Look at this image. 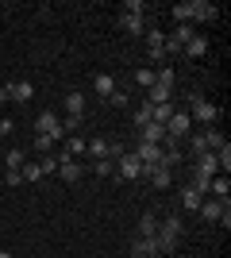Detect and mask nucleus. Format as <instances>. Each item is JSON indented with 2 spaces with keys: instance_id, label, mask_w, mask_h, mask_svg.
Returning a JSON list of instances; mask_svg holds the SVG:
<instances>
[{
  "instance_id": "nucleus-2",
  "label": "nucleus",
  "mask_w": 231,
  "mask_h": 258,
  "mask_svg": "<svg viewBox=\"0 0 231 258\" xmlns=\"http://www.w3.org/2000/svg\"><path fill=\"white\" fill-rule=\"evenodd\" d=\"M181 231H185V224H181L177 216H166L162 224H158V231H154V247H158V254H170V250L177 247Z\"/></svg>"
},
{
  "instance_id": "nucleus-35",
  "label": "nucleus",
  "mask_w": 231,
  "mask_h": 258,
  "mask_svg": "<svg viewBox=\"0 0 231 258\" xmlns=\"http://www.w3.org/2000/svg\"><path fill=\"white\" fill-rule=\"evenodd\" d=\"M50 147H54V139H50V135H35V151H39V154H46Z\"/></svg>"
},
{
  "instance_id": "nucleus-11",
  "label": "nucleus",
  "mask_w": 231,
  "mask_h": 258,
  "mask_svg": "<svg viewBox=\"0 0 231 258\" xmlns=\"http://www.w3.org/2000/svg\"><path fill=\"white\" fill-rule=\"evenodd\" d=\"M193 170L197 173H204V177H216V173H220V162H216V154H197V158H193Z\"/></svg>"
},
{
  "instance_id": "nucleus-22",
  "label": "nucleus",
  "mask_w": 231,
  "mask_h": 258,
  "mask_svg": "<svg viewBox=\"0 0 231 258\" xmlns=\"http://www.w3.org/2000/svg\"><path fill=\"white\" fill-rule=\"evenodd\" d=\"M85 154L93 162H97V158H108V143H104V139H89L85 143Z\"/></svg>"
},
{
  "instance_id": "nucleus-3",
  "label": "nucleus",
  "mask_w": 231,
  "mask_h": 258,
  "mask_svg": "<svg viewBox=\"0 0 231 258\" xmlns=\"http://www.w3.org/2000/svg\"><path fill=\"white\" fill-rule=\"evenodd\" d=\"M189 131H193V119H189V112H174V116L166 119V143H181V139H189Z\"/></svg>"
},
{
  "instance_id": "nucleus-15",
  "label": "nucleus",
  "mask_w": 231,
  "mask_h": 258,
  "mask_svg": "<svg viewBox=\"0 0 231 258\" xmlns=\"http://www.w3.org/2000/svg\"><path fill=\"white\" fill-rule=\"evenodd\" d=\"M208 193L216 197V201H227V197H231V181H227V173L212 177V181H208Z\"/></svg>"
},
{
  "instance_id": "nucleus-9",
  "label": "nucleus",
  "mask_w": 231,
  "mask_h": 258,
  "mask_svg": "<svg viewBox=\"0 0 231 258\" xmlns=\"http://www.w3.org/2000/svg\"><path fill=\"white\" fill-rule=\"evenodd\" d=\"M58 158V177L66 185H73L77 177H81V166H77V158H69V154H54Z\"/></svg>"
},
{
  "instance_id": "nucleus-19",
  "label": "nucleus",
  "mask_w": 231,
  "mask_h": 258,
  "mask_svg": "<svg viewBox=\"0 0 231 258\" xmlns=\"http://www.w3.org/2000/svg\"><path fill=\"white\" fill-rule=\"evenodd\" d=\"M131 254H135V258H154V254H158V247H154V239H139V235H135Z\"/></svg>"
},
{
  "instance_id": "nucleus-27",
  "label": "nucleus",
  "mask_w": 231,
  "mask_h": 258,
  "mask_svg": "<svg viewBox=\"0 0 231 258\" xmlns=\"http://www.w3.org/2000/svg\"><path fill=\"white\" fill-rule=\"evenodd\" d=\"M62 154H69V158L85 154V139H77V135H66V151H62Z\"/></svg>"
},
{
  "instance_id": "nucleus-10",
  "label": "nucleus",
  "mask_w": 231,
  "mask_h": 258,
  "mask_svg": "<svg viewBox=\"0 0 231 258\" xmlns=\"http://www.w3.org/2000/svg\"><path fill=\"white\" fill-rule=\"evenodd\" d=\"M143 177H150V185L158 189V193H166V189L174 185V173H170V166H154V170H146Z\"/></svg>"
},
{
  "instance_id": "nucleus-23",
  "label": "nucleus",
  "mask_w": 231,
  "mask_h": 258,
  "mask_svg": "<svg viewBox=\"0 0 231 258\" xmlns=\"http://www.w3.org/2000/svg\"><path fill=\"white\" fill-rule=\"evenodd\" d=\"M66 116H85V97L81 93H69L66 97Z\"/></svg>"
},
{
  "instance_id": "nucleus-20",
  "label": "nucleus",
  "mask_w": 231,
  "mask_h": 258,
  "mask_svg": "<svg viewBox=\"0 0 231 258\" xmlns=\"http://www.w3.org/2000/svg\"><path fill=\"white\" fill-rule=\"evenodd\" d=\"M200 201H204V197H200L197 189H193V185H185V189H181V208H185V212H197V208H200Z\"/></svg>"
},
{
  "instance_id": "nucleus-37",
  "label": "nucleus",
  "mask_w": 231,
  "mask_h": 258,
  "mask_svg": "<svg viewBox=\"0 0 231 258\" xmlns=\"http://www.w3.org/2000/svg\"><path fill=\"white\" fill-rule=\"evenodd\" d=\"M4 181H8V185H23V173L20 170H8V173H4Z\"/></svg>"
},
{
  "instance_id": "nucleus-5",
  "label": "nucleus",
  "mask_w": 231,
  "mask_h": 258,
  "mask_svg": "<svg viewBox=\"0 0 231 258\" xmlns=\"http://www.w3.org/2000/svg\"><path fill=\"white\" fill-rule=\"evenodd\" d=\"M135 158L143 162V173L154 170V166H162V143H135Z\"/></svg>"
},
{
  "instance_id": "nucleus-24",
  "label": "nucleus",
  "mask_w": 231,
  "mask_h": 258,
  "mask_svg": "<svg viewBox=\"0 0 231 258\" xmlns=\"http://www.w3.org/2000/svg\"><path fill=\"white\" fill-rule=\"evenodd\" d=\"M204 50H208V39H200V35H193V43H185V50H181V54H185V58H200Z\"/></svg>"
},
{
  "instance_id": "nucleus-31",
  "label": "nucleus",
  "mask_w": 231,
  "mask_h": 258,
  "mask_svg": "<svg viewBox=\"0 0 231 258\" xmlns=\"http://www.w3.org/2000/svg\"><path fill=\"white\" fill-rule=\"evenodd\" d=\"M20 173H23V181H39V177H43L39 162H31V166H20Z\"/></svg>"
},
{
  "instance_id": "nucleus-29",
  "label": "nucleus",
  "mask_w": 231,
  "mask_h": 258,
  "mask_svg": "<svg viewBox=\"0 0 231 258\" xmlns=\"http://www.w3.org/2000/svg\"><path fill=\"white\" fill-rule=\"evenodd\" d=\"M135 81H139L143 89H150V85H154V70H150V66H143V70H135Z\"/></svg>"
},
{
  "instance_id": "nucleus-26",
  "label": "nucleus",
  "mask_w": 231,
  "mask_h": 258,
  "mask_svg": "<svg viewBox=\"0 0 231 258\" xmlns=\"http://www.w3.org/2000/svg\"><path fill=\"white\" fill-rule=\"evenodd\" d=\"M93 170H97V177H116V162H112V158H97V162H93Z\"/></svg>"
},
{
  "instance_id": "nucleus-30",
  "label": "nucleus",
  "mask_w": 231,
  "mask_h": 258,
  "mask_svg": "<svg viewBox=\"0 0 231 258\" xmlns=\"http://www.w3.org/2000/svg\"><path fill=\"white\" fill-rule=\"evenodd\" d=\"M39 170H43V177L46 173H58V158L54 154H43V158H39Z\"/></svg>"
},
{
  "instance_id": "nucleus-33",
  "label": "nucleus",
  "mask_w": 231,
  "mask_h": 258,
  "mask_svg": "<svg viewBox=\"0 0 231 258\" xmlns=\"http://www.w3.org/2000/svg\"><path fill=\"white\" fill-rule=\"evenodd\" d=\"M81 123H85L81 116H66V119H62V131H66V135H73V131L81 127Z\"/></svg>"
},
{
  "instance_id": "nucleus-36",
  "label": "nucleus",
  "mask_w": 231,
  "mask_h": 258,
  "mask_svg": "<svg viewBox=\"0 0 231 258\" xmlns=\"http://www.w3.org/2000/svg\"><path fill=\"white\" fill-rule=\"evenodd\" d=\"M108 104L123 108V104H127V93H123V89H116V93H112V97H108Z\"/></svg>"
},
{
  "instance_id": "nucleus-1",
  "label": "nucleus",
  "mask_w": 231,
  "mask_h": 258,
  "mask_svg": "<svg viewBox=\"0 0 231 258\" xmlns=\"http://www.w3.org/2000/svg\"><path fill=\"white\" fill-rule=\"evenodd\" d=\"M174 20L177 23H189V20L208 23V20H216V4H208V0H181V4H174Z\"/></svg>"
},
{
  "instance_id": "nucleus-6",
  "label": "nucleus",
  "mask_w": 231,
  "mask_h": 258,
  "mask_svg": "<svg viewBox=\"0 0 231 258\" xmlns=\"http://www.w3.org/2000/svg\"><path fill=\"white\" fill-rule=\"evenodd\" d=\"M189 119H200L204 127H212V119H216V104H208V100L200 97H189Z\"/></svg>"
},
{
  "instance_id": "nucleus-25",
  "label": "nucleus",
  "mask_w": 231,
  "mask_h": 258,
  "mask_svg": "<svg viewBox=\"0 0 231 258\" xmlns=\"http://www.w3.org/2000/svg\"><path fill=\"white\" fill-rule=\"evenodd\" d=\"M93 89H97L100 97H112V93H116V81H112L108 74H97V81H93Z\"/></svg>"
},
{
  "instance_id": "nucleus-8",
  "label": "nucleus",
  "mask_w": 231,
  "mask_h": 258,
  "mask_svg": "<svg viewBox=\"0 0 231 258\" xmlns=\"http://www.w3.org/2000/svg\"><path fill=\"white\" fill-rule=\"evenodd\" d=\"M146 35V54H150V62H162L166 58V31H143Z\"/></svg>"
},
{
  "instance_id": "nucleus-13",
  "label": "nucleus",
  "mask_w": 231,
  "mask_h": 258,
  "mask_svg": "<svg viewBox=\"0 0 231 258\" xmlns=\"http://www.w3.org/2000/svg\"><path fill=\"white\" fill-rule=\"evenodd\" d=\"M170 100H174V89H166V85H158V81H154L150 89H146V104H170Z\"/></svg>"
},
{
  "instance_id": "nucleus-28",
  "label": "nucleus",
  "mask_w": 231,
  "mask_h": 258,
  "mask_svg": "<svg viewBox=\"0 0 231 258\" xmlns=\"http://www.w3.org/2000/svg\"><path fill=\"white\" fill-rule=\"evenodd\" d=\"M23 158H27V154H23L20 147H12V151H8V158H4V166H8V170H20V166H23Z\"/></svg>"
},
{
  "instance_id": "nucleus-7",
  "label": "nucleus",
  "mask_w": 231,
  "mask_h": 258,
  "mask_svg": "<svg viewBox=\"0 0 231 258\" xmlns=\"http://www.w3.org/2000/svg\"><path fill=\"white\" fill-rule=\"evenodd\" d=\"M35 135H50V139H66V131H62V119L54 112H39L35 119Z\"/></svg>"
},
{
  "instance_id": "nucleus-39",
  "label": "nucleus",
  "mask_w": 231,
  "mask_h": 258,
  "mask_svg": "<svg viewBox=\"0 0 231 258\" xmlns=\"http://www.w3.org/2000/svg\"><path fill=\"white\" fill-rule=\"evenodd\" d=\"M8 100H12L8 97V85H0V104H8Z\"/></svg>"
},
{
  "instance_id": "nucleus-17",
  "label": "nucleus",
  "mask_w": 231,
  "mask_h": 258,
  "mask_svg": "<svg viewBox=\"0 0 231 258\" xmlns=\"http://www.w3.org/2000/svg\"><path fill=\"white\" fill-rule=\"evenodd\" d=\"M139 143H166V127H162V123H146V127H139Z\"/></svg>"
},
{
  "instance_id": "nucleus-38",
  "label": "nucleus",
  "mask_w": 231,
  "mask_h": 258,
  "mask_svg": "<svg viewBox=\"0 0 231 258\" xmlns=\"http://www.w3.org/2000/svg\"><path fill=\"white\" fill-rule=\"evenodd\" d=\"M12 131H16V123H12V119L4 116V119H0V135H12Z\"/></svg>"
},
{
  "instance_id": "nucleus-40",
  "label": "nucleus",
  "mask_w": 231,
  "mask_h": 258,
  "mask_svg": "<svg viewBox=\"0 0 231 258\" xmlns=\"http://www.w3.org/2000/svg\"><path fill=\"white\" fill-rule=\"evenodd\" d=\"M0 258H12V254H8V250H0Z\"/></svg>"
},
{
  "instance_id": "nucleus-4",
  "label": "nucleus",
  "mask_w": 231,
  "mask_h": 258,
  "mask_svg": "<svg viewBox=\"0 0 231 258\" xmlns=\"http://www.w3.org/2000/svg\"><path fill=\"white\" fill-rule=\"evenodd\" d=\"M116 177H120V181H139V177H143V162L135 158L131 151H123L120 158H116Z\"/></svg>"
},
{
  "instance_id": "nucleus-16",
  "label": "nucleus",
  "mask_w": 231,
  "mask_h": 258,
  "mask_svg": "<svg viewBox=\"0 0 231 258\" xmlns=\"http://www.w3.org/2000/svg\"><path fill=\"white\" fill-rule=\"evenodd\" d=\"M154 231H158V216L143 212V220H139V227H135V235H139V239H154Z\"/></svg>"
},
{
  "instance_id": "nucleus-32",
  "label": "nucleus",
  "mask_w": 231,
  "mask_h": 258,
  "mask_svg": "<svg viewBox=\"0 0 231 258\" xmlns=\"http://www.w3.org/2000/svg\"><path fill=\"white\" fill-rule=\"evenodd\" d=\"M208 181H212V177H204V173H197V170H193V181H189V185H193V189H197V193L204 197V193H208Z\"/></svg>"
},
{
  "instance_id": "nucleus-18",
  "label": "nucleus",
  "mask_w": 231,
  "mask_h": 258,
  "mask_svg": "<svg viewBox=\"0 0 231 258\" xmlns=\"http://www.w3.org/2000/svg\"><path fill=\"white\" fill-rule=\"evenodd\" d=\"M120 27H123L127 35H143V31H146L143 16H131V12H123V16H120Z\"/></svg>"
},
{
  "instance_id": "nucleus-14",
  "label": "nucleus",
  "mask_w": 231,
  "mask_h": 258,
  "mask_svg": "<svg viewBox=\"0 0 231 258\" xmlns=\"http://www.w3.org/2000/svg\"><path fill=\"white\" fill-rule=\"evenodd\" d=\"M223 208H227V201H216V197H212V201H200L197 212L204 216V220H212V224H216V220L223 216Z\"/></svg>"
},
{
  "instance_id": "nucleus-21",
  "label": "nucleus",
  "mask_w": 231,
  "mask_h": 258,
  "mask_svg": "<svg viewBox=\"0 0 231 258\" xmlns=\"http://www.w3.org/2000/svg\"><path fill=\"white\" fill-rule=\"evenodd\" d=\"M200 139H204V151H212V154L223 147V135H220L216 127H204V131H200Z\"/></svg>"
},
{
  "instance_id": "nucleus-12",
  "label": "nucleus",
  "mask_w": 231,
  "mask_h": 258,
  "mask_svg": "<svg viewBox=\"0 0 231 258\" xmlns=\"http://www.w3.org/2000/svg\"><path fill=\"white\" fill-rule=\"evenodd\" d=\"M8 97L16 100V104H27V100L35 97V89H31V81H12V85H8Z\"/></svg>"
},
{
  "instance_id": "nucleus-34",
  "label": "nucleus",
  "mask_w": 231,
  "mask_h": 258,
  "mask_svg": "<svg viewBox=\"0 0 231 258\" xmlns=\"http://www.w3.org/2000/svg\"><path fill=\"white\" fill-rule=\"evenodd\" d=\"M146 123H150V104H143L135 112V127H146Z\"/></svg>"
}]
</instances>
